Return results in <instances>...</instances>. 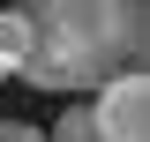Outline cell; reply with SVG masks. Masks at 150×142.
<instances>
[{
  "label": "cell",
  "instance_id": "obj_1",
  "mask_svg": "<svg viewBox=\"0 0 150 142\" xmlns=\"http://www.w3.org/2000/svg\"><path fill=\"white\" fill-rule=\"evenodd\" d=\"M30 22L23 82L30 90H98L105 75L143 67L150 53V8L143 0H8Z\"/></svg>",
  "mask_w": 150,
  "mask_h": 142
},
{
  "label": "cell",
  "instance_id": "obj_2",
  "mask_svg": "<svg viewBox=\"0 0 150 142\" xmlns=\"http://www.w3.org/2000/svg\"><path fill=\"white\" fill-rule=\"evenodd\" d=\"M90 120H98L105 142H150V82H143V67L105 75L98 97H90Z\"/></svg>",
  "mask_w": 150,
  "mask_h": 142
},
{
  "label": "cell",
  "instance_id": "obj_3",
  "mask_svg": "<svg viewBox=\"0 0 150 142\" xmlns=\"http://www.w3.org/2000/svg\"><path fill=\"white\" fill-rule=\"evenodd\" d=\"M23 53H30V22H23L15 8H0V75H15Z\"/></svg>",
  "mask_w": 150,
  "mask_h": 142
},
{
  "label": "cell",
  "instance_id": "obj_4",
  "mask_svg": "<svg viewBox=\"0 0 150 142\" xmlns=\"http://www.w3.org/2000/svg\"><path fill=\"white\" fill-rule=\"evenodd\" d=\"M45 142H105V135H98V120H90V105H68V112L53 120V135H45Z\"/></svg>",
  "mask_w": 150,
  "mask_h": 142
},
{
  "label": "cell",
  "instance_id": "obj_5",
  "mask_svg": "<svg viewBox=\"0 0 150 142\" xmlns=\"http://www.w3.org/2000/svg\"><path fill=\"white\" fill-rule=\"evenodd\" d=\"M0 142H45V135H38L30 120H0Z\"/></svg>",
  "mask_w": 150,
  "mask_h": 142
}]
</instances>
